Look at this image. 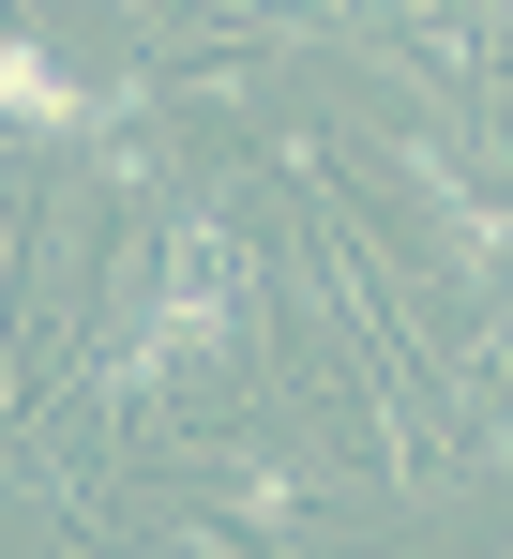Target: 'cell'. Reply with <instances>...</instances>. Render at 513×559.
<instances>
[{
    "mask_svg": "<svg viewBox=\"0 0 513 559\" xmlns=\"http://www.w3.org/2000/svg\"><path fill=\"white\" fill-rule=\"evenodd\" d=\"M0 121L46 136V152L61 136H121V76H76L46 31H0Z\"/></svg>",
    "mask_w": 513,
    "mask_h": 559,
    "instance_id": "cell-1",
    "label": "cell"
},
{
    "mask_svg": "<svg viewBox=\"0 0 513 559\" xmlns=\"http://www.w3.org/2000/svg\"><path fill=\"white\" fill-rule=\"evenodd\" d=\"M499 15H513V0H499Z\"/></svg>",
    "mask_w": 513,
    "mask_h": 559,
    "instance_id": "cell-2",
    "label": "cell"
}]
</instances>
